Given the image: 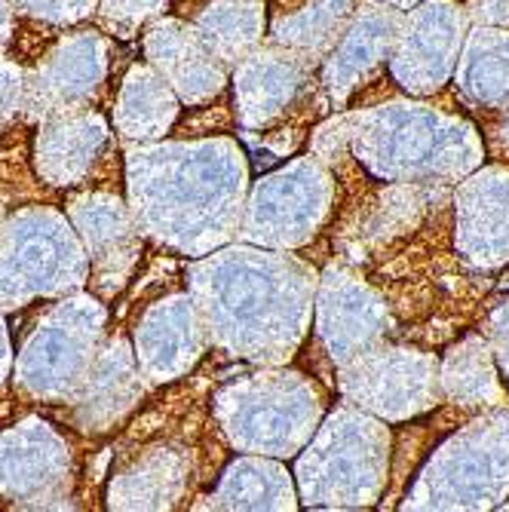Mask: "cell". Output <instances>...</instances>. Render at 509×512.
I'll list each match as a JSON object with an SVG mask.
<instances>
[]
</instances>
